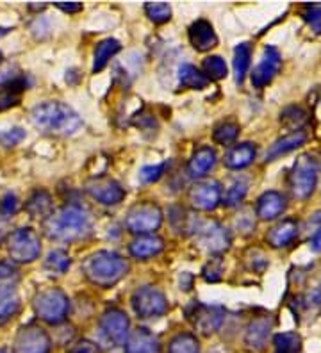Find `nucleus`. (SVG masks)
<instances>
[{
    "mask_svg": "<svg viewBox=\"0 0 321 353\" xmlns=\"http://www.w3.org/2000/svg\"><path fill=\"white\" fill-rule=\"evenodd\" d=\"M50 346L47 332L35 323L21 327L14 339V353H48Z\"/></svg>",
    "mask_w": 321,
    "mask_h": 353,
    "instance_id": "nucleus-11",
    "label": "nucleus"
},
{
    "mask_svg": "<svg viewBox=\"0 0 321 353\" xmlns=\"http://www.w3.org/2000/svg\"><path fill=\"white\" fill-rule=\"evenodd\" d=\"M93 221L91 214L81 203H66L52 212L43 221V230L47 237L61 243H75L86 239L91 234Z\"/></svg>",
    "mask_w": 321,
    "mask_h": 353,
    "instance_id": "nucleus-1",
    "label": "nucleus"
},
{
    "mask_svg": "<svg viewBox=\"0 0 321 353\" xmlns=\"http://www.w3.org/2000/svg\"><path fill=\"white\" fill-rule=\"evenodd\" d=\"M296 307L302 316H316L321 312V284L307 289L304 294L296 298Z\"/></svg>",
    "mask_w": 321,
    "mask_h": 353,
    "instance_id": "nucleus-28",
    "label": "nucleus"
},
{
    "mask_svg": "<svg viewBox=\"0 0 321 353\" xmlns=\"http://www.w3.org/2000/svg\"><path fill=\"white\" fill-rule=\"evenodd\" d=\"M250 59H252V47L250 43H240L234 50V74L235 82L243 84L244 77L249 74Z\"/></svg>",
    "mask_w": 321,
    "mask_h": 353,
    "instance_id": "nucleus-29",
    "label": "nucleus"
},
{
    "mask_svg": "<svg viewBox=\"0 0 321 353\" xmlns=\"http://www.w3.org/2000/svg\"><path fill=\"white\" fill-rule=\"evenodd\" d=\"M271 330H273V318L270 314L257 316L250 321V325L246 327V336L244 341L250 348L257 350V352H262L268 345V339L271 336Z\"/></svg>",
    "mask_w": 321,
    "mask_h": 353,
    "instance_id": "nucleus-16",
    "label": "nucleus"
},
{
    "mask_svg": "<svg viewBox=\"0 0 321 353\" xmlns=\"http://www.w3.org/2000/svg\"><path fill=\"white\" fill-rule=\"evenodd\" d=\"M318 175H320V163L316 157L309 154L300 155L289 173V188L293 196L298 200H307L316 190Z\"/></svg>",
    "mask_w": 321,
    "mask_h": 353,
    "instance_id": "nucleus-4",
    "label": "nucleus"
},
{
    "mask_svg": "<svg viewBox=\"0 0 321 353\" xmlns=\"http://www.w3.org/2000/svg\"><path fill=\"white\" fill-rule=\"evenodd\" d=\"M179 82L189 90H204V88L209 86L211 79L204 72H200L197 66L184 63V65L179 66Z\"/></svg>",
    "mask_w": 321,
    "mask_h": 353,
    "instance_id": "nucleus-27",
    "label": "nucleus"
},
{
    "mask_svg": "<svg viewBox=\"0 0 321 353\" xmlns=\"http://www.w3.org/2000/svg\"><path fill=\"white\" fill-rule=\"evenodd\" d=\"M255 154H257V147L253 143H235L234 147L228 148V152L225 154V166L228 170H241V168H246L250 164L253 163L255 159Z\"/></svg>",
    "mask_w": 321,
    "mask_h": 353,
    "instance_id": "nucleus-24",
    "label": "nucleus"
},
{
    "mask_svg": "<svg viewBox=\"0 0 321 353\" xmlns=\"http://www.w3.org/2000/svg\"><path fill=\"white\" fill-rule=\"evenodd\" d=\"M56 8H59L64 13H79V11H82L81 2H56Z\"/></svg>",
    "mask_w": 321,
    "mask_h": 353,
    "instance_id": "nucleus-46",
    "label": "nucleus"
},
{
    "mask_svg": "<svg viewBox=\"0 0 321 353\" xmlns=\"http://www.w3.org/2000/svg\"><path fill=\"white\" fill-rule=\"evenodd\" d=\"M216 152L211 147H200L195 150L188 163V173L193 179H204L216 164Z\"/></svg>",
    "mask_w": 321,
    "mask_h": 353,
    "instance_id": "nucleus-25",
    "label": "nucleus"
},
{
    "mask_svg": "<svg viewBox=\"0 0 321 353\" xmlns=\"http://www.w3.org/2000/svg\"><path fill=\"white\" fill-rule=\"evenodd\" d=\"M168 353H200L198 339L193 334H179L171 339Z\"/></svg>",
    "mask_w": 321,
    "mask_h": 353,
    "instance_id": "nucleus-36",
    "label": "nucleus"
},
{
    "mask_svg": "<svg viewBox=\"0 0 321 353\" xmlns=\"http://www.w3.org/2000/svg\"><path fill=\"white\" fill-rule=\"evenodd\" d=\"M128 263L120 254L100 250L88 255L82 263V273L97 288L109 289L127 275Z\"/></svg>",
    "mask_w": 321,
    "mask_h": 353,
    "instance_id": "nucleus-3",
    "label": "nucleus"
},
{
    "mask_svg": "<svg viewBox=\"0 0 321 353\" xmlns=\"http://www.w3.org/2000/svg\"><path fill=\"white\" fill-rule=\"evenodd\" d=\"M0 61H2V52H0Z\"/></svg>",
    "mask_w": 321,
    "mask_h": 353,
    "instance_id": "nucleus-49",
    "label": "nucleus"
},
{
    "mask_svg": "<svg viewBox=\"0 0 321 353\" xmlns=\"http://www.w3.org/2000/svg\"><path fill=\"white\" fill-rule=\"evenodd\" d=\"M240 136V125L235 121H222L220 125L214 127L213 139L222 147H231L234 145L235 139Z\"/></svg>",
    "mask_w": 321,
    "mask_h": 353,
    "instance_id": "nucleus-33",
    "label": "nucleus"
},
{
    "mask_svg": "<svg viewBox=\"0 0 321 353\" xmlns=\"http://www.w3.org/2000/svg\"><path fill=\"white\" fill-rule=\"evenodd\" d=\"M128 328H130V321H128L127 314L120 309L106 310L100 318V330L113 346H121L127 343L128 336H130Z\"/></svg>",
    "mask_w": 321,
    "mask_h": 353,
    "instance_id": "nucleus-10",
    "label": "nucleus"
},
{
    "mask_svg": "<svg viewBox=\"0 0 321 353\" xmlns=\"http://www.w3.org/2000/svg\"><path fill=\"white\" fill-rule=\"evenodd\" d=\"M249 193V179L244 176H235L232 179V182L228 184V188L225 190V194H223V203L227 207H235L240 205L244 200Z\"/></svg>",
    "mask_w": 321,
    "mask_h": 353,
    "instance_id": "nucleus-30",
    "label": "nucleus"
},
{
    "mask_svg": "<svg viewBox=\"0 0 321 353\" xmlns=\"http://www.w3.org/2000/svg\"><path fill=\"white\" fill-rule=\"evenodd\" d=\"M121 45L118 39L107 38L104 41H100L95 48V59H93V74H99L107 66V63L113 59V57L120 52Z\"/></svg>",
    "mask_w": 321,
    "mask_h": 353,
    "instance_id": "nucleus-26",
    "label": "nucleus"
},
{
    "mask_svg": "<svg viewBox=\"0 0 321 353\" xmlns=\"http://www.w3.org/2000/svg\"><path fill=\"white\" fill-rule=\"evenodd\" d=\"M189 43L198 52H207L218 45V36L214 32V27L207 20H197L188 29Z\"/></svg>",
    "mask_w": 321,
    "mask_h": 353,
    "instance_id": "nucleus-18",
    "label": "nucleus"
},
{
    "mask_svg": "<svg viewBox=\"0 0 321 353\" xmlns=\"http://www.w3.org/2000/svg\"><path fill=\"white\" fill-rule=\"evenodd\" d=\"M8 32H9V29H4V27H0V38L8 34Z\"/></svg>",
    "mask_w": 321,
    "mask_h": 353,
    "instance_id": "nucleus-48",
    "label": "nucleus"
},
{
    "mask_svg": "<svg viewBox=\"0 0 321 353\" xmlns=\"http://www.w3.org/2000/svg\"><path fill=\"white\" fill-rule=\"evenodd\" d=\"M298 221L293 220V218H286V220L275 225L273 228H270V232L266 234V241L270 243L273 248H286L298 239Z\"/></svg>",
    "mask_w": 321,
    "mask_h": 353,
    "instance_id": "nucleus-19",
    "label": "nucleus"
},
{
    "mask_svg": "<svg viewBox=\"0 0 321 353\" xmlns=\"http://www.w3.org/2000/svg\"><path fill=\"white\" fill-rule=\"evenodd\" d=\"M275 353H300L302 352V337L296 332H282L273 337Z\"/></svg>",
    "mask_w": 321,
    "mask_h": 353,
    "instance_id": "nucleus-34",
    "label": "nucleus"
},
{
    "mask_svg": "<svg viewBox=\"0 0 321 353\" xmlns=\"http://www.w3.org/2000/svg\"><path fill=\"white\" fill-rule=\"evenodd\" d=\"M18 211V200L14 194H6L2 202H0V214H4V218L9 216H14V212Z\"/></svg>",
    "mask_w": 321,
    "mask_h": 353,
    "instance_id": "nucleus-44",
    "label": "nucleus"
},
{
    "mask_svg": "<svg viewBox=\"0 0 321 353\" xmlns=\"http://www.w3.org/2000/svg\"><path fill=\"white\" fill-rule=\"evenodd\" d=\"M223 275V259L220 257H213L209 263L204 266L202 270V276L207 280V282H220Z\"/></svg>",
    "mask_w": 321,
    "mask_h": 353,
    "instance_id": "nucleus-40",
    "label": "nucleus"
},
{
    "mask_svg": "<svg viewBox=\"0 0 321 353\" xmlns=\"http://www.w3.org/2000/svg\"><path fill=\"white\" fill-rule=\"evenodd\" d=\"M170 218L173 227H175V230L180 234H197L198 227H200L198 220H195L191 212H188L186 209H182V207H173Z\"/></svg>",
    "mask_w": 321,
    "mask_h": 353,
    "instance_id": "nucleus-31",
    "label": "nucleus"
},
{
    "mask_svg": "<svg viewBox=\"0 0 321 353\" xmlns=\"http://www.w3.org/2000/svg\"><path fill=\"white\" fill-rule=\"evenodd\" d=\"M287 207V200L282 193L278 191H266L257 200L255 212L259 216V220L271 221L277 220L278 216H282Z\"/></svg>",
    "mask_w": 321,
    "mask_h": 353,
    "instance_id": "nucleus-17",
    "label": "nucleus"
},
{
    "mask_svg": "<svg viewBox=\"0 0 321 353\" xmlns=\"http://www.w3.org/2000/svg\"><path fill=\"white\" fill-rule=\"evenodd\" d=\"M305 141H307V132H305V130H295V132L287 134L282 139H277V141L268 148V152H266L264 155V161L266 163H271V161L278 159V157H282V155L300 148Z\"/></svg>",
    "mask_w": 321,
    "mask_h": 353,
    "instance_id": "nucleus-23",
    "label": "nucleus"
},
{
    "mask_svg": "<svg viewBox=\"0 0 321 353\" xmlns=\"http://www.w3.org/2000/svg\"><path fill=\"white\" fill-rule=\"evenodd\" d=\"M27 138L26 130L21 127H13V129H8L4 132H0V145L6 148L17 147L18 143H21Z\"/></svg>",
    "mask_w": 321,
    "mask_h": 353,
    "instance_id": "nucleus-41",
    "label": "nucleus"
},
{
    "mask_svg": "<svg viewBox=\"0 0 321 353\" xmlns=\"http://www.w3.org/2000/svg\"><path fill=\"white\" fill-rule=\"evenodd\" d=\"M163 223V211L154 202H142L130 207L125 218V227L130 234L136 236H146L154 234Z\"/></svg>",
    "mask_w": 321,
    "mask_h": 353,
    "instance_id": "nucleus-6",
    "label": "nucleus"
},
{
    "mask_svg": "<svg viewBox=\"0 0 321 353\" xmlns=\"http://www.w3.org/2000/svg\"><path fill=\"white\" fill-rule=\"evenodd\" d=\"M30 121L43 132L56 136H72L82 129V120L77 112L57 100L38 103L30 111Z\"/></svg>",
    "mask_w": 321,
    "mask_h": 353,
    "instance_id": "nucleus-2",
    "label": "nucleus"
},
{
    "mask_svg": "<svg viewBox=\"0 0 321 353\" xmlns=\"http://www.w3.org/2000/svg\"><path fill=\"white\" fill-rule=\"evenodd\" d=\"M204 74L211 79V81H222L227 77L228 70L227 63L220 56H209L204 59Z\"/></svg>",
    "mask_w": 321,
    "mask_h": 353,
    "instance_id": "nucleus-37",
    "label": "nucleus"
},
{
    "mask_svg": "<svg viewBox=\"0 0 321 353\" xmlns=\"http://www.w3.org/2000/svg\"><path fill=\"white\" fill-rule=\"evenodd\" d=\"M125 353H161V343L154 332L139 327L128 336L125 343Z\"/></svg>",
    "mask_w": 321,
    "mask_h": 353,
    "instance_id": "nucleus-20",
    "label": "nucleus"
},
{
    "mask_svg": "<svg viewBox=\"0 0 321 353\" xmlns=\"http://www.w3.org/2000/svg\"><path fill=\"white\" fill-rule=\"evenodd\" d=\"M17 282L18 280H0V325L13 318L20 307Z\"/></svg>",
    "mask_w": 321,
    "mask_h": 353,
    "instance_id": "nucleus-22",
    "label": "nucleus"
},
{
    "mask_svg": "<svg viewBox=\"0 0 321 353\" xmlns=\"http://www.w3.org/2000/svg\"><path fill=\"white\" fill-rule=\"evenodd\" d=\"M0 353H6V352H4V350H0Z\"/></svg>",
    "mask_w": 321,
    "mask_h": 353,
    "instance_id": "nucleus-50",
    "label": "nucleus"
},
{
    "mask_svg": "<svg viewBox=\"0 0 321 353\" xmlns=\"http://www.w3.org/2000/svg\"><path fill=\"white\" fill-rule=\"evenodd\" d=\"M68 353H100L99 346L91 343V341H77L72 348H68Z\"/></svg>",
    "mask_w": 321,
    "mask_h": 353,
    "instance_id": "nucleus-45",
    "label": "nucleus"
},
{
    "mask_svg": "<svg viewBox=\"0 0 321 353\" xmlns=\"http://www.w3.org/2000/svg\"><path fill=\"white\" fill-rule=\"evenodd\" d=\"M223 200L222 185L216 181H206L200 184L193 185L189 191V202L195 209L204 212L214 211Z\"/></svg>",
    "mask_w": 321,
    "mask_h": 353,
    "instance_id": "nucleus-13",
    "label": "nucleus"
},
{
    "mask_svg": "<svg viewBox=\"0 0 321 353\" xmlns=\"http://www.w3.org/2000/svg\"><path fill=\"white\" fill-rule=\"evenodd\" d=\"M302 17L316 34H321V4H307L302 11Z\"/></svg>",
    "mask_w": 321,
    "mask_h": 353,
    "instance_id": "nucleus-39",
    "label": "nucleus"
},
{
    "mask_svg": "<svg viewBox=\"0 0 321 353\" xmlns=\"http://www.w3.org/2000/svg\"><path fill=\"white\" fill-rule=\"evenodd\" d=\"M282 66V57H280V52L275 47L268 45L264 48V54H262L261 63L253 68L252 72V84L253 88L261 90V88L268 86L271 81L275 79V75L278 74V70Z\"/></svg>",
    "mask_w": 321,
    "mask_h": 353,
    "instance_id": "nucleus-14",
    "label": "nucleus"
},
{
    "mask_svg": "<svg viewBox=\"0 0 321 353\" xmlns=\"http://www.w3.org/2000/svg\"><path fill=\"white\" fill-rule=\"evenodd\" d=\"M145 13L154 23H166L171 18V8L166 2H148L145 6Z\"/></svg>",
    "mask_w": 321,
    "mask_h": 353,
    "instance_id": "nucleus-38",
    "label": "nucleus"
},
{
    "mask_svg": "<svg viewBox=\"0 0 321 353\" xmlns=\"http://www.w3.org/2000/svg\"><path fill=\"white\" fill-rule=\"evenodd\" d=\"M168 168V163L155 164V166H143L142 172H139V179L145 184H152V182H157L161 176L164 175Z\"/></svg>",
    "mask_w": 321,
    "mask_h": 353,
    "instance_id": "nucleus-42",
    "label": "nucleus"
},
{
    "mask_svg": "<svg viewBox=\"0 0 321 353\" xmlns=\"http://www.w3.org/2000/svg\"><path fill=\"white\" fill-rule=\"evenodd\" d=\"M130 303H133L134 312L143 319L161 318L168 310L166 296L152 285H143V288L136 289L130 298Z\"/></svg>",
    "mask_w": 321,
    "mask_h": 353,
    "instance_id": "nucleus-8",
    "label": "nucleus"
},
{
    "mask_svg": "<svg viewBox=\"0 0 321 353\" xmlns=\"http://www.w3.org/2000/svg\"><path fill=\"white\" fill-rule=\"evenodd\" d=\"M197 236L200 245L214 255H222L223 252H227L231 248V234L218 221H204V223H200Z\"/></svg>",
    "mask_w": 321,
    "mask_h": 353,
    "instance_id": "nucleus-12",
    "label": "nucleus"
},
{
    "mask_svg": "<svg viewBox=\"0 0 321 353\" xmlns=\"http://www.w3.org/2000/svg\"><path fill=\"white\" fill-rule=\"evenodd\" d=\"M193 284V276L189 273H182L180 275V289H184V291H189Z\"/></svg>",
    "mask_w": 321,
    "mask_h": 353,
    "instance_id": "nucleus-47",
    "label": "nucleus"
},
{
    "mask_svg": "<svg viewBox=\"0 0 321 353\" xmlns=\"http://www.w3.org/2000/svg\"><path fill=\"white\" fill-rule=\"evenodd\" d=\"M72 259L64 250H52L45 259V270L50 275H63L70 270Z\"/></svg>",
    "mask_w": 321,
    "mask_h": 353,
    "instance_id": "nucleus-35",
    "label": "nucleus"
},
{
    "mask_svg": "<svg viewBox=\"0 0 321 353\" xmlns=\"http://www.w3.org/2000/svg\"><path fill=\"white\" fill-rule=\"evenodd\" d=\"M186 316L202 336H213L222 328L223 319H225V309L218 305L193 302L191 305L186 307Z\"/></svg>",
    "mask_w": 321,
    "mask_h": 353,
    "instance_id": "nucleus-9",
    "label": "nucleus"
},
{
    "mask_svg": "<svg viewBox=\"0 0 321 353\" xmlns=\"http://www.w3.org/2000/svg\"><path fill=\"white\" fill-rule=\"evenodd\" d=\"M86 191L104 205H116L125 199V190L113 179H93L86 184Z\"/></svg>",
    "mask_w": 321,
    "mask_h": 353,
    "instance_id": "nucleus-15",
    "label": "nucleus"
},
{
    "mask_svg": "<svg viewBox=\"0 0 321 353\" xmlns=\"http://www.w3.org/2000/svg\"><path fill=\"white\" fill-rule=\"evenodd\" d=\"M68 296L57 288L39 291L35 296V312L39 319L48 325H59L68 314Z\"/></svg>",
    "mask_w": 321,
    "mask_h": 353,
    "instance_id": "nucleus-5",
    "label": "nucleus"
},
{
    "mask_svg": "<svg viewBox=\"0 0 321 353\" xmlns=\"http://www.w3.org/2000/svg\"><path fill=\"white\" fill-rule=\"evenodd\" d=\"M164 250L163 237L155 234H146V236H137L130 245H128V254L137 261H146L150 257H155Z\"/></svg>",
    "mask_w": 321,
    "mask_h": 353,
    "instance_id": "nucleus-21",
    "label": "nucleus"
},
{
    "mask_svg": "<svg viewBox=\"0 0 321 353\" xmlns=\"http://www.w3.org/2000/svg\"><path fill=\"white\" fill-rule=\"evenodd\" d=\"M9 255L17 263H32L41 254V241L35 228L21 227L17 228L9 236Z\"/></svg>",
    "mask_w": 321,
    "mask_h": 353,
    "instance_id": "nucleus-7",
    "label": "nucleus"
},
{
    "mask_svg": "<svg viewBox=\"0 0 321 353\" xmlns=\"http://www.w3.org/2000/svg\"><path fill=\"white\" fill-rule=\"evenodd\" d=\"M309 248L314 254H321V212L313 218V232L309 236Z\"/></svg>",
    "mask_w": 321,
    "mask_h": 353,
    "instance_id": "nucleus-43",
    "label": "nucleus"
},
{
    "mask_svg": "<svg viewBox=\"0 0 321 353\" xmlns=\"http://www.w3.org/2000/svg\"><path fill=\"white\" fill-rule=\"evenodd\" d=\"M26 209L32 218L52 214V196L47 191H36L26 203Z\"/></svg>",
    "mask_w": 321,
    "mask_h": 353,
    "instance_id": "nucleus-32",
    "label": "nucleus"
}]
</instances>
